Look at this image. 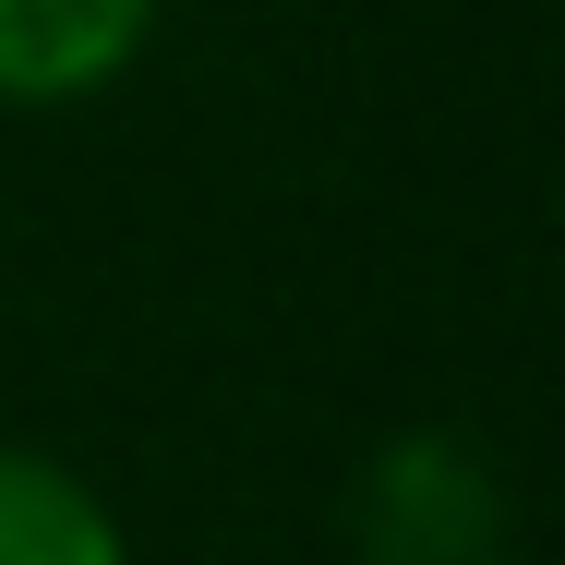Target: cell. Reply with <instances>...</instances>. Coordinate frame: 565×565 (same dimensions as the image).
Returning <instances> with one entry per match:
<instances>
[{
  "mask_svg": "<svg viewBox=\"0 0 565 565\" xmlns=\"http://www.w3.org/2000/svg\"><path fill=\"white\" fill-rule=\"evenodd\" d=\"M361 565H505V481L469 434H397L349 493Z\"/></svg>",
  "mask_w": 565,
  "mask_h": 565,
  "instance_id": "1",
  "label": "cell"
},
{
  "mask_svg": "<svg viewBox=\"0 0 565 565\" xmlns=\"http://www.w3.org/2000/svg\"><path fill=\"white\" fill-rule=\"evenodd\" d=\"M145 24H157V0H0V97L12 109L97 97L145 49Z\"/></svg>",
  "mask_w": 565,
  "mask_h": 565,
  "instance_id": "2",
  "label": "cell"
},
{
  "mask_svg": "<svg viewBox=\"0 0 565 565\" xmlns=\"http://www.w3.org/2000/svg\"><path fill=\"white\" fill-rule=\"evenodd\" d=\"M0 565H120V530L73 469L0 446Z\"/></svg>",
  "mask_w": 565,
  "mask_h": 565,
  "instance_id": "3",
  "label": "cell"
}]
</instances>
